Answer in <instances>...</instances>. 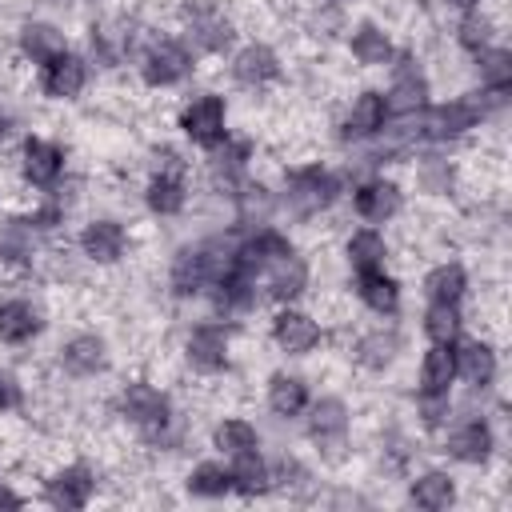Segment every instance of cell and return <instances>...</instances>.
Instances as JSON below:
<instances>
[{"mask_svg": "<svg viewBox=\"0 0 512 512\" xmlns=\"http://www.w3.org/2000/svg\"><path fill=\"white\" fill-rule=\"evenodd\" d=\"M232 80L244 88H268L280 80V56L268 44L252 40L232 56Z\"/></svg>", "mask_w": 512, "mask_h": 512, "instance_id": "14", "label": "cell"}, {"mask_svg": "<svg viewBox=\"0 0 512 512\" xmlns=\"http://www.w3.org/2000/svg\"><path fill=\"white\" fill-rule=\"evenodd\" d=\"M460 304H432L428 300V308H424V336L432 340V344H456V336H460Z\"/></svg>", "mask_w": 512, "mask_h": 512, "instance_id": "37", "label": "cell"}, {"mask_svg": "<svg viewBox=\"0 0 512 512\" xmlns=\"http://www.w3.org/2000/svg\"><path fill=\"white\" fill-rule=\"evenodd\" d=\"M384 124H388V104H384V92L368 88V92H360V96L348 104V116H344V136H352V140H368V136L384 132Z\"/></svg>", "mask_w": 512, "mask_h": 512, "instance_id": "17", "label": "cell"}, {"mask_svg": "<svg viewBox=\"0 0 512 512\" xmlns=\"http://www.w3.org/2000/svg\"><path fill=\"white\" fill-rule=\"evenodd\" d=\"M228 472H232V492H240V496H260V492L272 488V468H268V460L256 448L232 456Z\"/></svg>", "mask_w": 512, "mask_h": 512, "instance_id": "28", "label": "cell"}, {"mask_svg": "<svg viewBox=\"0 0 512 512\" xmlns=\"http://www.w3.org/2000/svg\"><path fill=\"white\" fill-rule=\"evenodd\" d=\"M348 52H352V60L364 64V68H384V64L396 56V48H392V40H388V32H384L380 24H360V28L348 36Z\"/></svg>", "mask_w": 512, "mask_h": 512, "instance_id": "27", "label": "cell"}, {"mask_svg": "<svg viewBox=\"0 0 512 512\" xmlns=\"http://www.w3.org/2000/svg\"><path fill=\"white\" fill-rule=\"evenodd\" d=\"M60 368H64L68 376H76V380L100 376V372L108 368V344H104V336L80 332V336L64 340V348H60Z\"/></svg>", "mask_w": 512, "mask_h": 512, "instance_id": "15", "label": "cell"}, {"mask_svg": "<svg viewBox=\"0 0 512 512\" xmlns=\"http://www.w3.org/2000/svg\"><path fill=\"white\" fill-rule=\"evenodd\" d=\"M20 56L28 60V64H48L52 56H60L68 44H64V32L56 28V24H48V20H24L20 24Z\"/></svg>", "mask_w": 512, "mask_h": 512, "instance_id": "20", "label": "cell"}, {"mask_svg": "<svg viewBox=\"0 0 512 512\" xmlns=\"http://www.w3.org/2000/svg\"><path fill=\"white\" fill-rule=\"evenodd\" d=\"M476 68H480V84L488 88V92H508V84H512V52L508 48H484V52H476Z\"/></svg>", "mask_w": 512, "mask_h": 512, "instance_id": "36", "label": "cell"}, {"mask_svg": "<svg viewBox=\"0 0 512 512\" xmlns=\"http://www.w3.org/2000/svg\"><path fill=\"white\" fill-rule=\"evenodd\" d=\"M20 404V384L8 376V372H0V412H8V408H16Z\"/></svg>", "mask_w": 512, "mask_h": 512, "instance_id": "40", "label": "cell"}, {"mask_svg": "<svg viewBox=\"0 0 512 512\" xmlns=\"http://www.w3.org/2000/svg\"><path fill=\"white\" fill-rule=\"evenodd\" d=\"M480 120H484V104L480 100H468V96L444 100V104H432V108L424 104L416 112V136L440 144V140H456V136L480 128Z\"/></svg>", "mask_w": 512, "mask_h": 512, "instance_id": "2", "label": "cell"}, {"mask_svg": "<svg viewBox=\"0 0 512 512\" xmlns=\"http://www.w3.org/2000/svg\"><path fill=\"white\" fill-rule=\"evenodd\" d=\"M184 24L196 52H224L232 44V20L212 0H192L184 8Z\"/></svg>", "mask_w": 512, "mask_h": 512, "instance_id": "6", "label": "cell"}, {"mask_svg": "<svg viewBox=\"0 0 512 512\" xmlns=\"http://www.w3.org/2000/svg\"><path fill=\"white\" fill-rule=\"evenodd\" d=\"M256 280H264V292H268L272 300L292 304L296 296H304V288H308L312 272H308V260H304L300 252H288V256H280L268 272H260Z\"/></svg>", "mask_w": 512, "mask_h": 512, "instance_id": "16", "label": "cell"}, {"mask_svg": "<svg viewBox=\"0 0 512 512\" xmlns=\"http://www.w3.org/2000/svg\"><path fill=\"white\" fill-rule=\"evenodd\" d=\"M116 408H120V416H124L140 436H148V440H160V436L168 432V424H172V400H168L156 384H148V380L124 384L120 396H116Z\"/></svg>", "mask_w": 512, "mask_h": 512, "instance_id": "1", "label": "cell"}, {"mask_svg": "<svg viewBox=\"0 0 512 512\" xmlns=\"http://www.w3.org/2000/svg\"><path fill=\"white\" fill-rule=\"evenodd\" d=\"M356 296L364 308H372L376 316H392L400 308V284L384 272V268H368L356 272Z\"/></svg>", "mask_w": 512, "mask_h": 512, "instance_id": "22", "label": "cell"}, {"mask_svg": "<svg viewBox=\"0 0 512 512\" xmlns=\"http://www.w3.org/2000/svg\"><path fill=\"white\" fill-rule=\"evenodd\" d=\"M416 404H420V420H424L428 428H440V424H444V416L452 412L448 396H420Z\"/></svg>", "mask_w": 512, "mask_h": 512, "instance_id": "39", "label": "cell"}, {"mask_svg": "<svg viewBox=\"0 0 512 512\" xmlns=\"http://www.w3.org/2000/svg\"><path fill=\"white\" fill-rule=\"evenodd\" d=\"M456 376L472 388H488L496 380V352L488 340H464L456 348Z\"/></svg>", "mask_w": 512, "mask_h": 512, "instance_id": "23", "label": "cell"}, {"mask_svg": "<svg viewBox=\"0 0 512 512\" xmlns=\"http://www.w3.org/2000/svg\"><path fill=\"white\" fill-rule=\"evenodd\" d=\"M320 336H324L320 324H316L308 312L292 308V304H284V308L272 316V344H276L280 352H288V356H308V352H316Z\"/></svg>", "mask_w": 512, "mask_h": 512, "instance_id": "8", "label": "cell"}, {"mask_svg": "<svg viewBox=\"0 0 512 512\" xmlns=\"http://www.w3.org/2000/svg\"><path fill=\"white\" fill-rule=\"evenodd\" d=\"M44 320L36 312V304L28 300H0V340L4 344H28L32 336H40Z\"/></svg>", "mask_w": 512, "mask_h": 512, "instance_id": "26", "label": "cell"}, {"mask_svg": "<svg viewBox=\"0 0 512 512\" xmlns=\"http://www.w3.org/2000/svg\"><path fill=\"white\" fill-rule=\"evenodd\" d=\"M384 104H388V116H412L428 104V80L416 72V68H400L392 76V88L384 92Z\"/></svg>", "mask_w": 512, "mask_h": 512, "instance_id": "24", "label": "cell"}, {"mask_svg": "<svg viewBox=\"0 0 512 512\" xmlns=\"http://www.w3.org/2000/svg\"><path fill=\"white\" fill-rule=\"evenodd\" d=\"M96 492V476L88 464H64L56 468L48 480H44V500L52 508H64V512H76V508H88Z\"/></svg>", "mask_w": 512, "mask_h": 512, "instance_id": "7", "label": "cell"}, {"mask_svg": "<svg viewBox=\"0 0 512 512\" xmlns=\"http://www.w3.org/2000/svg\"><path fill=\"white\" fill-rule=\"evenodd\" d=\"M0 136H4V116H0Z\"/></svg>", "mask_w": 512, "mask_h": 512, "instance_id": "43", "label": "cell"}, {"mask_svg": "<svg viewBox=\"0 0 512 512\" xmlns=\"http://www.w3.org/2000/svg\"><path fill=\"white\" fill-rule=\"evenodd\" d=\"M456 380V344H432L420 360V396H448Z\"/></svg>", "mask_w": 512, "mask_h": 512, "instance_id": "21", "label": "cell"}, {"mask_svg": "<svg viewBox=\"0 0 512 512\" xmlns=\"http://www.w3.org/2000/svg\"><path fill=\"white\" fill-rule=\"evenodd\" d=\"M192 72V52L180 40H152L140 56V80L148 88H176Z\"/></svg>", "mask_w": 512, "mask_h": 512, "instance_id": "5", "label": "cell"}, {"mask_svg": "<svg viewBox=\"0 0 512 512\" xmlns=\"http://www.w3.org/2000/svg\"><path fill=\"white\" fill-rule=\"evenodd\" d=\"M180 128H184V136H188L196 148H208V152H212V148L228 136V108H224V96L204 92V96L188 100L184 112H180Z\"/></svg>", "mask_w": 512, "mask_h": 512, "instance_id": "4", "label": "cell"}, {"mask_svg": "<svg viewBox=\"0 0 512 512\" xmlns=\"http://www.w3.org/2000/svg\"><path fill=\"white\" fill-rule=\"evenodd\" d=\"M352 208H356V216L368 220V224H388L392 216H400V208H404V192H400L392 180L376 176V180L356 184V192H352Z\"/></svg>", "mask_w": 512, "mask_h": 512, "instance_id": "13", "label": "cell"}, {"mask_svg": "<svg viewBox=\"0 0 512 512\" xmlns=\"http://www.w3.org/2000/svg\"><path fill=\"white\" fill-rule=\"evenodd\" d=\"M88 84V60L76 52H60L48 64H40V88L48 100H76Z\"/></svg>", "mask_w": 512, "mask_h": 512, "instance_id": "9", "label": "cell"}, {"mask_svg": "<svg viewBox=\"0 0 512 512\" xmlns=\"http://www.w3.org/2000/svg\"><path fill=\"white\" fill-rule=\"evenodd\" d=\"M344 256H348L352 272L384 268V260H388V244H384V236H380L376 228H360V232H352V236H348Z\"/></svg>", "mask_w": 512, "mask_h": 512, "instance_id": "31", "label": "cell"}, {"mask_svg": "<svg viewBox=\"0 0 512 512\" xmlns=\"http://www.w3.org/2000/svg\"><path fill=\"white\" fill-rule=\"evenodd\" d=\"M444 4H452V8H464V12H468V8H480L484 0H444Z\"/></svg>", "mask_w": 512, "mask_h": 512, "instance_id": "42", "label": "cell"}, {"mask_svg": "<svg viewBox=\"0 0 512 512\" xmlns=\"http://www.w3.org/2000/svg\"><path fill=\"white\" fill-rule=\"evenodd\" d=\"M184 360L204 376L224 372L228 368V332L220 324H196L184 336Z\"/></svg>", "mask_w": 512, "mask_h": 512, "instance_id": "11", "label": "cell"}, {"mask_svg": "<svg viewBox=\"0 0 512 512\" xmlns=\"http://www.w3.org/2000/svg\"><path fill=\"white\" fill-rule=\"evenodd\" d=\"M20 504H24V496H16V492L0 480V508H20Z\"/></svg>", "mask_w": 512, "mask_h": 512, "instance_id": "41", "label": "cell"}, {"mask_svg": "<svg viewBox=\"0 0 512 512\" xmlns=\"http://www.w3.org/2000/svg\"><path fill=\"white\" fill-rule=\"evenodd\" d=\"M308 432L316 444H332L340 448L344 436H348V404L340 396H320L312 404V416H308Z\"/></svg>", "mask_w": 512, "mask_h": 512, "instance_id": "19", "label": "cell"}, {"mask_svg": "<svg viewBox=\"0 0 512 512\" xmlns=\"http://www.w3.org/2000/svg\"><path fill=\"white\" fill-rule=\"evenodd\" d=\"M284 196H288L292 212L316 216V212L332 208V200L340 196V180H336V172H328L324 164H300V168L288 172Z\"/></svg>", "mask_w": 512, "mask_h": 512, "instance_id": "3", "label": "cell"}, {"mask_svg": "<svg viewBox=\"0 0 512 512\" xmlns=\"http://www.w3.org/2000/svg\"><path fill=\"white\" fill-rule=\"evenodd\" d=\"M492 32H496V24H492V16H484L480 8H468L464 12V20L456 24V44L464 48V52H484V48H492Z\"/></svg>", "mask_w": 512, "mask_h": 512, "instance_id": "38", "label": "cell"}, {"mask_svg": "<svg viewBox=\"0 0 512 512\" xmlns=\"http://www.w3.org/2000/svg\"><path fill=\"white\" fill-rule=\"evenodd\" d=\"M268 408L276 416H284V420L288 416H300L308 408V384L300 376H292V372H276L268 380Z\"/></svg>", "mask_w": 512, "mask_h": 512, "instance_id": "30", "label": "cell"}, {"mask_svg": "<svg viewBox=\"0 0 512 512\" xmlns=\"http://www.w3.org/2000/svg\"><path fill=\"white\" fill-rule=\"evenodd\" d=\"M492 428H488V420H464V424H456L452 428V436H448V456L452 460H460V464H484L488 456H492Z\"/></svg>", "mask_w": 512, "mask_h": 512, "instance_id": "18", "label": "cell"}, {"mask_svg": "<svg viewBox=\"0 0 512 512\" xmlns=\"http://www.w3.org/2000/svg\"><path fill=\"white\" fill-rule=\"evenodd\" d=\"M80 252L92 260V264H116V260H124V252H128V232H124V224L120 220H112V216H100V220H88L84 228H80Z\"/></svg>", "mask_w": 512, "mask_h": 512, "instance_id": "12", "label": "cell"}, {"mask_svg": "<svg viewBox=\"0 0 512 512\" xmlns=\"http://www.w3.org/2000/svg\"><path fill=\"white\" fill-rule=\"evenodd\" d=\"M144 204H148L156 216H180L184 204H188L184 176H176V172H152L148 184H144Z\"/></svg>", "mask_w": 512, "mask_h": 512, "instance_id": "25", "label": "cell"}, {"mask_svg": "<svg viewBox=\"0 0 512 512\" xmlns=\"http://www.w3.org/2000/svg\"><path fill=\"white\" fill-rule=\"evenodd\" d=\"M396 352H400V340H396V332H384V328L356 340V364L368 372H384L396 360Z\"/></svg>", "mask_w": 512, "mask_h": 512, "instance_id": "33", "label": "cell"}, {"mask_svg": "<svg viewBox=\"0 0 512 512\" xmlns=\"http://www.w3.org/2000/svg\"><path fill=\"white\" fill-rule=\"evenodd\" d=\"M20 176L32 188H56V180L64 176V148L44 136H28L20 148Z\"/></svg>", "mask_w": 512, "mask_h": 512, "instance_id": "10", "label": "cell"}, {"mask_svg": "<svg viewBox=\"0 0 512 512\" xmlns=\"http://www.w3.org/2000/svg\"><path fill=\"white\" fill-rule=\"evenodd\" d=\"M464 292H468V272H464L460 264H452V260L436 264V268L424 276V296H428L432 304H460Z\"/></svg>", "mask_w": 512, "mask_h": 512, "instance_id": "29", "label": "cell"}, {"mask_svg": "<svg viewBox=\"0 0 512 512\" xmlns=\"http://www.w3.org/2000/svg\"><path fill=\"white\" fill-rule=\"evenodd\" d=\"M212 444H216L224 456H240V452L260 448V436H256V428H252L248 420H240V416H224V420L212 428Z\"/></svg>", "mask_w": 512, "mask_h": 512, "instance_id": "34", "label": "cell"}, {"mask_svg": "<svg viewBox=\"0 0 512 512\" xmlns=\"http://www.w3.org/2000/svg\"><path fill=\"white\" fill-rule=\"evenodd\" d=\"M188 492L204 496V500H220V496L232 492V472L224 464H216V460H204V464H196L188 472Z\"/></svg>", "mask_w": 512, "mask_h": 512, "instance_id": "35", "label": "cell"}, {"mask_svg": "<svg viewBox=\"0 0 512 512\" xmlns=\"http://www.w3.org/2000/svg\"><path fill=\"white\" fill-rule=\"evenodd\" d=\"M408 496H412L416 508H424V512H440V508H448V504L456 500V484H452L448 472H424V476L412 480Z\"/></svg>", "mask_w": 512, "mask_h": 512, "instance_id": "32", "label": "cell"}]
</instances>
